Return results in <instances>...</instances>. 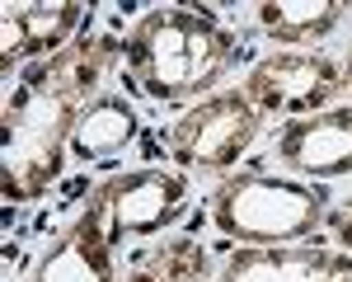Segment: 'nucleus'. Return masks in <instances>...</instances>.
Instances as JSON below:
<instances>
[{
    "mask_svg": "<svg viewBox=\"0 0 352 282\" xmlns=\"http://www.w3.org/2000/svg\"><path fill=\"white\" fill-rule=\"evenodd\" d=\"M104 56L94 47H76V52L52 56L28 89L10 104V137H5V193L10 197H33L61 165V137L76 132L80 122V104L94 89Z\"/></svg>",
    "mask_w": 352,
    "mask_h": 282,
    "instance_id": "nucleus-1",
    "label": "nucleus"
},
{
    "mask_svg": "<svg viewBox=\"0 0 352 282\" xmlns=\"http://www.w3.org/2000/svg\"><path fill=\"white\" fill-rule=\"evenodd\" d=\"M226 56H230V38L207 14H188V10H155L127 38L132 71L160 99L197 94L202 85L217 80Z\"/></svg>",
    "mask_w": 352,
    "mask_h": 282,
    "instance_id": "nucleus-2",
    "label": "nucleus"
},
{
    "mask_svg": "<svg viewBox=\"0 0 352 282\" xmlns=\"http://www.w3.org/2000/svg\"><path fill=\"white\" fill-rule=\"evenodd\" d=\"M320 221V202L310 188L277 174H240L217 197V226L235 240H292Z\"/></svg>",
    "mask_w": 352,
    "mask_h": 282,
    "instance_id": "nucleus-3",
    "label": "nucleus"
},
{
    "mask_svg": "<svg viewBox=\"0 0 352 282\" xmlns=\"http://www.w3.org/2000/svg\"><path fill=\"white\" fill-rule=\"evenodd\" d=\"M258 132V118H254V104L244 94H226V99H212L197 113H188L174 132V151L184 165H202V169H226L240 160V151L254 141Z\"/></svg>",
    "mask_w": 352,
    "mask_h": 282,
    "instance_id": "nucleus-4",
    "label": "nucleus"
},
{
    "mask_svg": "<svg viewBox=\"0 0 352 282\" xmlns=\"http://www.w3.org/2000/svg\"><path fill=\"white\" fill-rule=\"evenodd\" d=\"M179 197H184L179 174H132V179H113L109 188H99L89 217L118 245L122 235H141V230L164 226L179 212Z\"/></svg>",
    "mask_w": 352,
    "mask_h": 282,
    "instance_id": "nucleus-5",
    "label": "nucleus"
},
{
    "mask_svg": "<svg viewBox=\"0 0 352 282\" xmlns=\"http://www.w3.org/2000/svg\"><path fill=\"white\" fill-rule=\"evenodd\" d=\"M338 85L343 71L329 56H272L249 76V99L272 113H320Z\"/></svg>",
    "mask_w": 352,
    "mask_h": 282,
    "instance_id": "nucleus-6",
    "label": "nucleus"
},
{
    "mask_svg": "<svg viewBox=\"0 0 352 282\" xmlns=\"http://www.w3.org/2000/svg\"><path fill=\"white\" fill-rule=\"evenodd\" d=\"M277 160L300 174H343L352 169V109H329L292 122L277 141Z\"/></svg>",
    "mask_w": 352,
    "mask_h": 282,
    "instance_id": "nucleus-7",
    "label": "nucleus"
},
{
    "mask_svg": "<svg viewBox=\"0 0 352 282\" xmlns=\"http://www.w3.org/2000/svg\"><path fill=\"white\" fill-rule=\"evenodd\" d=\"M226 282H352V268L320 250H244Z\"/></svg>",
    "mask_w": 352,
    "mask_h": 282,
    "instance_id": "nucleus-8",
    "label": "nucleus"
},
{
    "mask_svg": "<svg viewBox=\"0 0 352 282\" xmlns=\"http://www.w3.org/2000/svg\"><path fill=\"white\" fill-rule=\"evenodd\" d=\"M80 5H28L5 10V61L14 56H43L76 28Z\"/></svg>",
    "mask_w": 352,
    "mask_h": 282,
    "instance_id": "nucleus-9",
    "label": "nucleus"
},
{
    "mask_svg": "<svg viewBox=\"0 0 352 282\" xmlns=\"http://www.w3.org/2000/svg\"><path fill=\"white\" fill-rule=\"evenodd\" d=\"M109 245L113 240L104 235V226L85 212L76 235L43 263L38 282H109Z\"/></svg>",
    "mask_w": 352,
    "mask_h": 282,
    "instance_id": "nucleus-10",
    "label": "nucleus"
},
{
    "mask_svg": "<svg viewBox=\"0 0 352 282\" xmlns=\"http://www.w3.org/2000/svg\"><path fill=\"white\" fill-rule=\"evenodd\" d=\"M71 137H76V151H80V155L118 151L122 141L132 137V113L122 109L118 99H94V104L80 113V122H76Z\"/></svg>",
    "mask_w": 352,
    "mask_h": 282,
    "instance_id": "nucleus-11",
    "label": "nucleus"
},
{
    "mask_svg": "<svg viewBox=\"0 0 352 282\" xmlns=\"http://www.w3.org/2000/svg\"><path fill=\"white\" fill-rule=\"evenodd\" d=\"M338 14H343V5H333V0H320V5L315 0H300V5L282 0V5H263L258 10L263 28L277 33V38H320V33H329L338 24Z\"/></svg>",
    "mask_w": 352,
    "mask_h": 282,
    "instance_id": "nucleus-12",
    "label": "nucleus"
},
{
    "mask_svg": "<svg viewBox=\"0 0 352 282\" xmlns=\"http://www.w3.org/2000/svg\"><path fill=\"white\" fill-rule=\"evenodd\" d=\"M202 273H207V254L192 240H174L160 254H151L132 273V282H202Z\"/></svg>",
    "mask_w": 352,
    "mask_h": 282,
    "instance_id": "nucleus-13",
    "label": "nucleus"
},
{
    "mask_svg": "<svg viewBox=\"0 0 352 282\" xmlns=\"http://www.w3.org/2000/svg\"><path fill=\"white\" fill-rule=\"evenodd\" d=\"M338 240H343V245L352 250V202H348V212L338 217Z\"/></svg>",
    "mask_w": 352,
    "mask_h": 282,
    "instance_id": "nucleus-14",
    "label": "nucleus"
},
{
    "mask_svg": "<svg viewBox=\"0 0 352 282\" xmlns=\"http://www.w3.org/2000/svg\"><path fill=\"white\" fill-rule=\"evenodd\" d=\"M348 80H352V66H348Z\"/></svg>",
    "mask_w": 352,
    "mask_h": 282,
    "instance_id": "nucleus-15",
    "label": "nucleus"
}]
</instances>
